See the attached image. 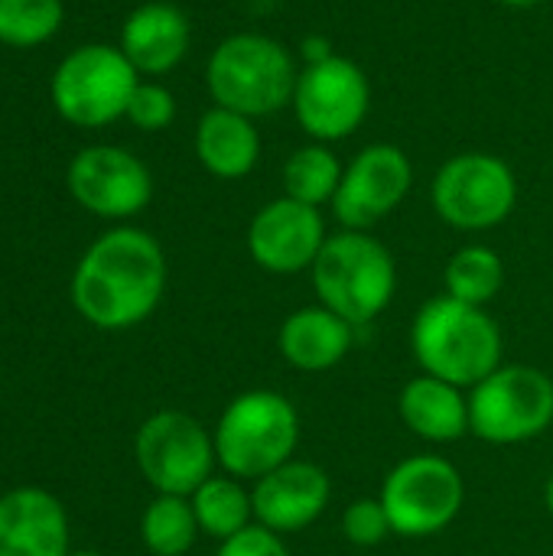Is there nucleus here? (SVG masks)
<instances>
[{"mask_svg":"<svg viewBox=\"0 0 553 556\" xmlns=\"http://www.w3.org/2000/svg\"><path fill=\"white\" fill-rule=\"evenodd\" d=\"M166 257L153 235L114 228L101 235L72 274V303L98 329L117 332L143 323L163 300Z\"/></svg>","mask_w":553,"mask_h":556,"instance_id":"1","label":"nucleus"},{"mask_svg":"<svg viewBox=\"0 0 553 556\" xmlns=\"http://www.w3.org/2000/svg\"><path fill=\"white\" fill-rule=\"evenodd\" d=\"M411 349L424 375L456 388H476L502 365V332L486 306H469L450 293L427 300L411 326Z\"/></svg>","mask_w":553,"mask_h":556,"instance_id":"2","label":"nucleus"},{"mask_svg":"<svg viewBox=\"0 0 553 556\" xmlns=\"http://www.w3.org/2000/svg\"><path fill=\"white\" fill-rule=\"evenodd\" d=\"M297 65L284 42L264 33H235L222 39L209 59L205 81L218 108L238 111L244 117L277 114L293 101Z\"/></svg>","mask_w":553,"mask_h":556,"instance_id":"3","label":"nucleus"},{"mask_svg":"<svg viewBox=\"0 0 553 556\" xmlns=\"http://www.w3.org/2000/svg\"><path fill=\"white\" fill-rule=\"evenodd\" d=\"M215 459L235 479H264L293 459L300 443V414L280 391L238 394L215 424Z\"/></svg>","mask_w":553,"mask_h":556,"instance_id":"4","label":"nucleus"},{"mask_svg":"<svg viewBox=\"0 0 553 556\" xmlns=\"http://www.w3.org/2000/svg\"><path fill=\"white\" fill-rule=\"evenodd\" d=\"M313 287L326 309L339 313L359 329L388 309L398 290V267L378 238L345 228L326 238L313 264Z\"/></svg>","mask_w":553,"mask_h":556,"instance_id":"5","label":"nucleus"},{"mask_svg":"<svg viewBox=\"0 0 553 556\" xmlns=\"http://www.w3.org/2000/svg\"><path fill=\"white\" fill-rule=\"evenodd\" d=\"M551 424L553 381L535 365H499L469 394V433L482 443H528Z\"/></svg>","mask_w":553,"mask_h":556,"instance_id":"6","label":"nucleus"},{"mask_svg":"<svg viewBox=\"0 0 553 556\" xmlns=\"http://www.w3.org/2000/svg\"><path fill=\"white\" fill-rule=\"evenodd\" d=\"M140 85L121 46L88 42L72 49L52 75V104L75 127H104L127 114Z\"/></svg>","mask_w":553,"mask_h":556,"instance_id":"7","label":"nucleus"},{"mask_svg":"<svg viewBox=\"0 0 553 556\" xmlns=\"http://www.w3.org/2000/svg\"><path fill=\"white\" fill-rule=\"evenodd\" d=\"M378 498L398 538H433L456 521L466 482L443 456H411L385 476Z\"/></svg>","mask_w":553,"mask_h":556,"instance_id":"8","label":"nucleus"},{"mask_svg":"<svg viewBox=\"0 0 553 556\" xmlns=\"http://www.w3.org/2000/svg\"><path fill=\"white\" fill-rule=\"evenodd\" d=\"M433 212L460 231H486L502 225L518 202L512 166L492 153H456L430 186Z\"/></svg>","mask_w":553,"mask_h":556,"instance_id":"9","label":"nucleus"},{"mask_svg":"<svg viewBox=\"0 0 553 556\" xmlns=\"http://www.w3.org/2000/svg\"><path fill=\"white\" fill-rule=\"evenodd\" d=\"M134 459L156 495L189 498L215 472V440L189 414L160 410L137 430Z\"/></svg>","mask_w":553,"mask_h":556,"instance_id":"10","label":"nucleus"},{"mask_svg":"<svg viewBox=\"0 0 553 556\" xmlns=\"http://www.w3.org/2000/svg\"><path fill=\"white\" fill-rule=\"evenodd\" d=\"M293 114L300 127L316 140H345L352 137L372 108V88L368 75L345 55H326L319 62H310L293 91Z\"/></svg>","mask_w":553,"mask_h":556,"instance_id":"11","label":"nucleus"},{"mask_svg":"<svg viewBox=\"0 0 553 556\" xmlns=\"http://www.w3.org/2000/svg\"><path fill=\"white\" fill-rule=\"evenodd\" d=\"M414 166L394 143H372L345 166L332 205V215L349 231H368L391 215L411 192Z\"/></svg>","mask_w":553,"mask_h":556,"instance_id":"12","label":"nucleus"},{"mask_svg":"<svg viewBox=\"0 0 553 556\" xmlns=\"http://www.w3.org/2000/svg\"><path fill=\"white\" fill-rule=\"evenodd\" d=\"M68 192L101 218H130L153 195L150 169L121 147H85L68 163Z\"/></svg>","mask_w":553,"mask_h":556,"instance_id":"13","label":"nucleus"},{"mask_svg":"<svg viewBox=\"0 0 553 556\" xmlns=\"http://www.w3.org/2000/svg\"><path fill=\"white\" fill-rule=\"evenodd\" d=\"M326 244V222L319 208L303 205L290 195L267 202L248 228V251L267 274H300L313 270Z\"/></svg>","mask_w":553,"mask_h":556,"instance_id":"14","label":"nucleus"},{"mask_svg":"<svg viewBox=\"0 0 553 556\" xmlns=\"http://www.w3.org/2000/svg\"><path fill=\"white\" fill-rule=\"evenodd\" d=\"M332 482L329 476L303 459H290L280 469L267 472L251 489L254 525L287 538L306 531L329 505Z\"/></svg>","mask_w":553,"mask_h":556,"instance_id":"15","label":"nucleus"},{"mask_svg":"<svg viewBox=\"0 0 553 556\" xmlns=\"http://www.w3.org/2000/svg\"><path fill=\"white\" fill-rule=\"evenodd\" d=\"M0 556H68V518L42 489H13L0 498Z\"/></svg>","mask_w":553,"mask_h":556,"instance_id":"16","label":"nucleus"},{"mask_svg":"<svg viewBox=\"0 0 553 556\" xmlns=\"http://www.w3.org/2000/svg\"><path fill=\"white\" fill-rule=\"evenodd\" d=\"M189 49V20L173 3H143L121 26V52L137 75H163Z\"/></svg>","mask_w":553,"mask_h":556,"instance_id":"17","label":"nucleus"},{"mask_svg":"<svg viewBox=\"0 0 553 556\" xmlns=\"http://www.w3.org/2000/svg\"><path fill=\"white\" fill-rule=\"evenodd\" d=\"M352 339H355V326L319 303V306H303L284 319L277 332V349L287 365L316 375L336 368L349 355Z\"/></svg>","mask_w":553,"mask_h":556,"instance_id":"18","label":"nucleus"},{"mask_svg":"<svg viewBox=\"0 0 553 556\" xmlns=\"http://www.w3.org/2000/svg\"><path fill=\"white\" fill-rule=\"evenodd\" d=\"M404 427L427 443H453L469 433V397L433 375H417L398 397Z\"/></svg>","mask_w":553,"mask_h":556,"instance_id":"19","label":"nucleus"},{"mask_svg":"<svg viewBox=\"0 0 553 556\" xmlns=\"http://www.w3.org/2000/svg\"><path fill=\"white\" fill-rule=\"evenodd\" d=\"M196 156L212 176L241 179L257 166L261 134L251 117L215 104L196 127Z\"/></svg>","mask_w":553,"mask_h":556,"instance_id":"20","label":"nucleus"},{"mask_svg":"<svg viewBox=\"0 0 553 556\" xmlns=\"http://www.w3.org/2000/svg\"><path fill=\"white\" fill-rule=\"evenodd\" d=\"M189 502H192L199 531L205 538H215L218 544L235 538L238 531L251 528V521H254L251 492L235 476H212V479H205L189 495Z\"/></svg>","mask_w":553,"mask_h":556,"instance_id":"21","label":"nucleus"},{"mask_svg":"<svg viewBox=\"0 0 553 556\" xmlns=\"http://www.w3.org/2000/svg\"><path fill=\"white\" fill-rule=\"evenodd\" d=\"M342 173L345 169H342L339 156L326 143L300 147L284 166V195L319 208L336 199Z\"/></svg>","mask_w":553,"mask_h":556,"instance_id":"22","label":"nucleus"},{"mask_svg":"<svg viewBox=\"0 0 553 556\" xmlns=\"http://www.w3.org/2000/svg\"><path fill=\"white\" fill-rule=\"evenodd\" d=\"M199 534L192 502L179 495H156L140 518V538L156 556H183Z\"/></svg>","mask_w":553,"mask_h":556,"instance_id":"23","label":"nucleus"},{"mask_svg":"<svg viewBox=\"0 0 553 556\" xmlns=\"http://www.w3.org/2000/svg\"><path fill=\"white\" fill-rule=\"evenodd\" d=\"M502 283H505V264L486 244H469L456 251L447 264V293L469 306L492 303Z\"/></svg>","mask_w":553,"mask_h":556,"instance_id":"24","label":"nucleus"},{"mask_svg":"<svg viewBox=\"0 0 553 556\" xmlns=\"http://www.w3.org/2000/svg\"><path fill=\"white\" fill-rule=\"evenodd\" d=\"M62 16V0H0V42L33 49L59 33Z\"/></svg>","mask_w":553,"mask_h":556,"instance_id":"25","label":"nucleus"},{"mask_svg":"<svg viewBox=\"0 0 553 556\" xmlns=\"http://www.w3.org/2000/svg\"><path fill=\"white\" fill-rule=\"evenodd\" d=\"M342 534L355 547H375L391 538V521L381 498H355L342 515Z\"/></svg>","mask_w":553,"mask_h":556,"instance_id":"26","label":"nucleus"},{"mask_svg":"<svg viewBox=\"0 0 553 556\" xmlns=\"http://www.w3.org/2000/svg\"><path fill=\"white\" fill-rule=\"evenodd\" d=\"M134 127L140 130H163L173 124L176 117V101L173 91L156 85V81H140L130 94L127 114H124Z\"/></svg>","mask_w":553,"mask_h":556,"instance_id":"27","label":"nucleus"},{"mask_svg":"<svg viewBox=\"0 0 553 556\" xmlns=\"http://www.w3.org/2000/svg\"><path fill=\"white\" fill-rule=\"evenodd\" d=\"M215 556H290V551L280 534H274L261 525H251V528L238 531L235 538L222 541Z\"/></svg>","mask_w":553,"mask_h":556,"instance_id":"28","label":"nucleus"},{"mask_svg":"<svg viewBox=\"0 0 553 556\" xmlns=\"http://www.w3.org/2000/svg\"><path fill=\"white\" fill-rule=\"evenodd\" d=\"M499 3L515 7V10H528V7H538V3H544V0H499Z\"/></svg>","mask_w":553,"mask_h":556,"instance_id":"29","label":"nucleus"},{"mask_svg":"<svg viewBox=\"0 0 553 556\" xmlns=\"http://www.w3.org/2000/svg\"><path fill=\"white\" fill-rule=\"evenodd\" d=\"M544 505H548V511H551L553 518V476L551 482H548V489H544Z\"/></svg>","mask_w":553,"mask_h":556,"instance_id":"30","label":"nucleus"},{"mask_svg":"<svg viewBox=\"0 0 553 556\" xmlns=\"http://www.w3.org/2000/svg\"><path fill=\"white\" fill-rule=\"evenodd\" d=\"M68 556H101V554H88V551H81V554H68Z\"/></svg>","mask_w":553,"mask_h":556,"instance_id":"31","label":"nucleus"}]
</instances>
